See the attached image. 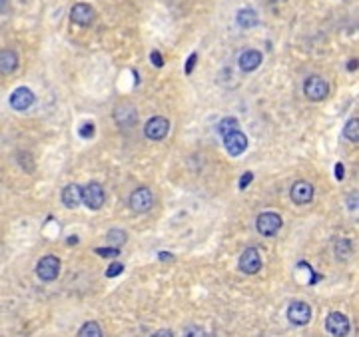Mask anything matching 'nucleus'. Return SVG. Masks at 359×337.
Listing matches in <instances>:
<instances>
[{"label":"nucleus","mask_w":359,"mask_h":337,"mask_svg":"<svg viewBox=\"0 0 359 337\" xmlns=\"http://www.w3.org/2000/svg\"><path fill=\"white\" fill-rule=\"evenodd\" d=\"M304 94L311 102H321L329 94V86L321 76H309L304 82Z\"/></svg>","instance_id":"1"},{"label":"nucleus","mask_w":359,"mask_h":337,"mask_svg":"<svg viewBox=\"0 0 359 337\" xmlns=\"http://www.w3.org/2000/svg\"><path fill=\"white\" fill-rule=\"evenodd\" d=\"M281 225H283L281 216H279V214H273V212H263V214L257 216V220H256L257 231H259L261 235H265V237L275 235V233L281 229Z\"/></svg>","instance_id":"2"},{"label":"nucleus","mask_w":359,"mask_h":337,"mask_svg":"<svg viewBox=\"0 0 359 337\" xmlns=\"http://www.w3.org/2000/svg\"><path fill=\"white\" fill-rule=\"evenodd\" d=\"M154 206V194L150 188H138L130 196V208L136 214H146Z\"/></svg>","instance_id":"3"},{"label":"nucleus","mask_w":359,"mask_h":337,"mask_svg":"<svg viewBox=\"0 0 359 337\" xmlns=\"http://www.w3.org/2000/svg\"><path fill=\"white\" fill-rule=\"evenodd\" d=\"M170 132V120L164 118V116H156L152 120H148L146 128H144V134L148 140H154V142H160L168 136Z\"/></svg>","instance_id":"4"},{"label":"nucleus","mask_w":359,"mask_h":337,"mask_svg":"<svg viewBox=\"0 0 359 337\" xmlns=\"http://www.w3.org/2000/svg\"><path fill=\"white\" fill-rule=\"evenodd\" d=\"M104 188L96 182H90L86 188H82V202L90 208V210H100L104 206Z\"/></svg>","instance_id":"5"},{"label":"nucleus","mask_w":359,"mask_h":337,"mask_svg":"<svg viewBox=\"0 0 359 337\" xmlns=\"http://www.w3.org/2000/svg\"><path fill=\"white\" fill-rule=\"evenodd\" d=\"M60 274V260L56 256H44L36 266V276L42 281H54Z\"/></svg>","instance_id":"6"},{"label":"nucleus","mask_w":359,"mask_h":337,"mask_svg":"<svg viewBox=\"0 0 359 337\" xmlns=\"http://www.w3.org/2000/svg\"><path fill=\"white\" fill-rule=\"evenodd\" d=\"M240 270L248 276H254L261 270V256H259V249L256 247H248L244 249V254L240 256Z\"/></svg>","instance_id":"7"},{"label":"nucleus","mask_w":359,"mask_h":337,"mask_svg":"<svg viewBox=\"0 0 359 337\" xmlns=\"http://www.w3.org/2000/svg\"><path fill=\"white\" fill-rule=\"evenodd\" d=\"M288 319L294 323V325H308L311 321V307H309L306 301H294L290 307H288Z\"/></svg>","instance_id":"8"},{"label":"nucleus","mask_w":359,"mask_h":337,"mask_svg":"<svg viewBox=\"0 0 359 337\" xmlns=\"http://www.w3.org/2000/svg\"><path fill=\"white\" fill-rule=\"evenodd\" d=\"M70 18H72V22L78 24V26H90V24L94 22V18H96V12H94V8H92L90 4L78 2V4L72 6Z\"/></svg>","instance_id":"9"},{"label":"nucleus","mask_w":359,"mask_h":337,"mask_svg":"<svg viewBox=\"0 0 359 337\" xmlns=\"http://www.w3.org/2000/svg\"><path fill=\"white\" fill-rule=\"evenodd\" d=\"M34 100H36L34 92H32L30 88H26V86H20V88H16V90L12 92V96H10V106H12L14 110H18V112H24V110H28V108L34 104Z\"/></svg>","instance_id":"10"},{"label":"nucleus","mask_w":359,"mask_h":337,"mask_svg":"<svg viewBox=\"0 0 359 337\" xmlns=\"http://www.w3.org/2000/svg\"><path fill=\"white\" fill-rule=\"evenodd\" d=\"M224 146H226V150H228L230 156H240L248 148V138L240 130H234V132H230V134L224 136Z\"/></svg>","instance_id":"11"},{"label":"nucleus","mask_w":359,"mask_h":337,"mask_svg":"<svg viewBox=\"0 0 359 337\" xmlns=\"http://www.w3.org/2000/svg\"><path fill=\"white\" fill-rule=\"evenodd\" d=\"M325 329L331 335H347L349 333V319L339 311H331L325 319Z\"/></svg>","instance_id":"12"},{"label":"nucleus","mask_w":359,"mask_h":337,"mask_svg":"<svg viewBox=\"0 0 359 337\" xmlns=\"http://www.w3.org/2000/svg\"><path fill=\"white\" fill-rule=\"evenodd\" d=\"M292 200L298 204V206H306L309 204L311 200H313V194H315V190H313V186L306 182V180H300V182H296L294 186H292Z\"/></svg>","instance_id":"13"},{"label":"nucleus","mask_w":359,"mask_h":337,"mask_svg":"<svg viewBox=\"0 0 359 337\" xmlns=\"http://www.w3.org/2000/svg\"><path fill=\"white\" fill-rule=\"evenodd\" d=\"M114 120L118 126L122 128H130L138 122V112L132 104H120L116 110H114Z\"/></svg>","instance_id":"14"},{"label":"nucleus","mask_w":359,"mask_h":337,"mask_svg":"<svg viewBox=\"0 0 359 337\" xmlns=\"http://www.w3.org/2000/svg\"><path fill=\"white\" fill-rule=\"evenodd\" d=\"M62 204L70 210L78 208L82 204V188L78 184H68L64 190H62Z\"/></svg>","instance_id":"15"},{"label":"nucleus","mask_w":359,"mask_h":337,"mask_svg":"<svg viewBox=\"0 0 359 337\" xmlns=\"http://www.w3.org/2000/svg\"><path fill=\"white\" fill-rule=\"evenodd\" d=\"M18 68V56L10 48L0 50V74H12Z\"/></svg>","instance_id":"16"},{"label":"nucleus","mask_w":359,"mask_h":337,"mask_svg":"<svg viewBox=\"0 0 359 337\" xmlns=\"http://www.w3.org/2000/svg\"><path fill=\"white\" fill-rule=\"evenodd\" d=\"M238 64H240V68H242L244 72H254L256 68H259V64H261V52H257V50H246V52L240 56Z\"/></svg>","instance_id":"17"},{"label":"nucleus","mask_w":359,"mask_h":337,"mask_svg":"<svg viewBox=\"0 0 359 337\" xmlns=\"http://www.w3.org/2000/svg\"><path fill=\"white\" fill-rule=\"evenodd\" d=\"M257 14L256 10H252V8H242L240 12H238V24L242 26V28H254L257 26Z\"/></svg>","instance_id":"18"},{"label":"nucleus","mask_w":359,"mask_h":337,"mask_svg":"<svg viewBox=\"0 0 359 337\" xmlns=\"http://www.w3.org/2000/svg\"><path fill=\"white\" fill-rule=\"evenodd\" d=\"M343 134H345V138L349 140V142H359V118H351L347 124H345V128H343Z\"/></svg>","instance_id":"19"},{"label":"nucleus","mask_w":359,"mask_h":337,"mask_svg":"<svg viewBox=\"0 0 359 337\" xmlns=\"http://www.w3.org/2000/svg\"><path fill=\"white\" fill-rule=\"evenodd\" d=\"M106 237H108V241H110L112 245H116V247H118V245H124V243H126L128 233H126L124 229H120V227H114V229H110V231H108V235H106Z\"/></svg>","instance_id":"20"},{"label":"nucleus","mask_w":359,"mask_h":337,"mask_svg":"<svg viewBox=\"0 0 359 337\" xmlns=\"http://www.w3.org/2000/svg\"><path fill=\"white\" fill-rule=\"evenodd\" d=\"M240 128V122L236 120V118H224L220 124H218V132L222 134V136H226V134H230V132H234V130H238Z\"/></svg>","instance_id":"21"},{"label":"nucleus","mask_w":359,"mask_h":337,"mask_svg":"<svg viewBox=\"0 0 359 337\" xmlns=\"http://www.w3.org/2000/svg\"><path fill=\"white\" fill-rule=\"evenodd\" d=\"M80 335L84 337H100L102 335V329H100V325L96 323V321H88V323H84L82 327H80V331H78Z\"/></svg>","instance_id":"22"},{"label":"nucleus","mask_w":359,"mask_h":337,"mask_svg":"<svg viewBox=\"0 0 359 337\" xmlns=\"http://www.w3.org/2000/svg\"><path fill=\"white\" fill-rule=\"evenodd\" d=\"M100 258H118L120 256V249L118 247H96L94 249Z\"/></svg>","instance_id":"23"},{"label":"nucleus","mask_w":359,"mask_h":337,"mask_svg":"<svg viewBox=\"0 0 359 337\" xmlns=\"http://www.w3.org/2000/svg\"><path fill=\"white\" fill-rule=\"evenodd\" d=\"M124 272V266L122 264H112L110 268H108V272H106V278H116V276H120Z\"/></svg>","instance_id":"24"},{"label":"nucleus","mask_w":359,"mask_h":337,"mask_svg":"<svg viewBox=\"0 0 359 337\" xmlns=\"http://www.w3.org/2000/svg\"><path fill=\"white\" fill-rule=\"evenodd\" d=\"M80 136H82V138H92V136H94V124H92V122H86V124L80 128Z\"/></svg>","instance_id":"25"},{"label":"nucleus","mask_w":359,"mask_h":337,"mask_svg":"<svg viewBox=\"0 0 359 337\" xmlns=\"http://www.w3.org/2000/svg\"><path fill=\"white\" fill-rule=\"evenodd\" d=\"M252 180H254V174H252V172H246V174L242 176V180H240V190H246Z\"/></svg>","instance_id":"26"},{"label":"nucleus","mask_w":359,"mask_h":337,"mask_svg":"<svg viewBox=\"0 0 359 337\" xmlns=\"http://www.w3.org/2000/svg\"><path fill=\"white\" fill-rule=\"evenodd\" d=\"M196 62H198V54L194 52V54H190V58H188V62H186V74H188V76L192 74V70H194V66H196Z\"/></svg>","instance_id":"27"},{"label":"nucleus","mask_w":359,"mask_h":337,"mask_svg":"<svg viewBox=\"0 0 359 337\" xmlns=\"http://www.w3.org/2000/svg\"><path fill=\"white\" fill-rule=\"evenodd\" d=\"M150 60H152V64H154L156 68H162V66H164V58H162V54H160L158 50H154V52L150 54Z\"/></svg>","instance_id":"28"},{"label":"nucleus","mask_w":359,"mask_h":337,"mask_svg":"<svg viewBox=\"0 0 359 337\" xmlns=\"http://www.w3.org/2000/svg\"><path fill=\"white\" fill-rule=\"evenodd\" d=\"M335 178H337V180H343V178H345V168H343V164H335Z\"/></svg>","instance_id":"29"},{"label":"nucleus","mask_w":359,"mask_h":337,"mask_svg":"<svg viewBox=\"0 0 359 337\" xmlns=\"http://www.w3.org/2000/svg\"><path fill=\"white\" fill-rule=\"evenodd\" d=\"M349 210H357V196H349Z\"/></svg>","instance_id":"30"},{"label":"nucleus","mask_w":359,"mask_h":337,"mask_svg":"<svg viewBox=\"0 0 359 337\" xmlns=\"http://www.w3.org/2000/svg\"><path fill=\"white\" fill-rule=\"evenodd\" d=\"M347 70H357V60H349V66Z\"/></svg>","instance_id":"31"},{"label":"nucleus","mask_w":359,"mask_h":337,"mask_svg":"<svg viewBox=\"0 0 359 337\" xmlns=\"http://www.w3.org/2000/svg\"><path fill=\"white\" fill-rule=\"evenodd\" d=\"M6 4H8V2H6V0H0V14H2V12H4V10H6Z\"/></svg>","instance_id":"32"},{"label":"nucleus","mask_w":359,"mask_h":337,"mask_svg":"<svg viewBox=\"0 0 359 337\" xmlns=\"http://www.w3.org/2000/svg\"><path fill=\"white\" fill-rule=\"evenodd\" d=\"M68 243H72V245H74V243H78V237H76V235H72V237H68Z\"/></svg>","instance_id":"33"}]
</instances>
